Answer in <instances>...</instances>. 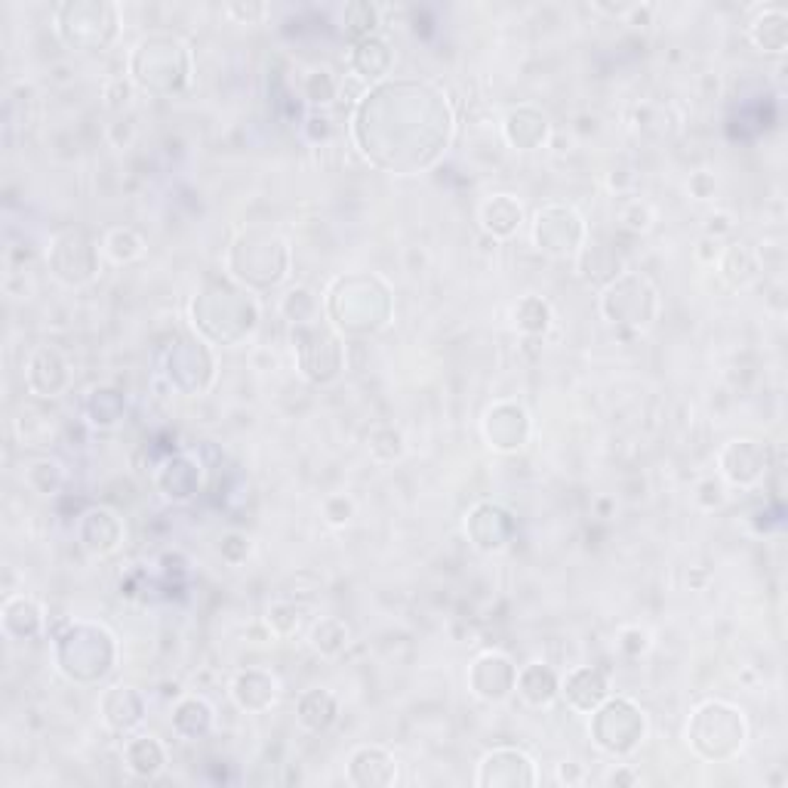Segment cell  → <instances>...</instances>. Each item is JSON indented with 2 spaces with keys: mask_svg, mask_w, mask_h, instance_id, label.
Listing matches in <instances>:
<instances>
[{
  "mask_svg": "<svg viewBox=\"0 0 788 788\" xmlns=\"http://www.w3.org/2000/svg\"><path fill=\"white\" fill-rule=\"evenodd\" d=\"M358 106L377 111L389 121H397V130L379 136L373 143L360 145V155L367 161L389 170V173H422L441 161L447 151L453 130L444 126H413V124H453V108L447 93L431 84H413V81H394L379 84L360 99Z\"/></svg>",
  "mask_w": 788,
  "mask_h": 788,
  "instance_id": "1",
  "label": "cell"
},
{
  "mask_svg": "<svg viewBox=\"0 0 788 788\" xmlns=\"http://www.w3.org/2000/svg\"><path fill=\"white\" fill-rule=\"evenodd\" d=\"M130 72L143 90L158 96L176 93L192 77V50L176 35L143 37L130 56Z\"/></svg>",
  "mask_w": 788,
  "mask_h": 788,
  "instance_id": "2",
  "label": "cell"
},
{
  "mask_svg": "<svg viewBox=\"0 0 788 788\" xmlns=\"http://www.w3.org/2000/svg\"><path fill=\"white\" fill-rule=\"evenodd\" d=\"M232 274L247 284V287H274L287 278L290 250L287 241L274 232L262 229H247L234 241L232 256H229Z\"/></svg>",
  "mask_w": 788,
  "mask_h": 788,
  "instance_id": "3",
  "label": "cell"
},
{
  "mask_svg": "<svg viewBox=\"0 0 788 788\" xmlns=\"http://www.w3.org/2000/svg\"><path fill=\"white\" fill-rule=\"evenodd\" d=\"M56 660L65 678L72 681H96L102 678L114 663V638L102 626L93 623H74L69 635L59 638Z\"/></svg>",
  "mask_w": 788,
  "mask_h": 788,
  "instance_id": "4",
  "label": "cell"
},
{
  "mask_svg": "<svg viewBox=\"0 0 788 788\" xmlns=\"http://www.w3.org/2000/svg\"><path fill=\"white\" fill-rule=\"evenodd\" d=\"M377 284V278H364V290L355 293L352 278H340L336 287L330 293V318L345 333H373L389 323L392 315V293L382 287L379 293H370Z\"/></svg>",
  "mask_w": 788,
  "mask_h": 788,
  "instance_id": "5",
  "label": "cell"
},
{
  "mask_svg": "<svg viewBox=\"0 0 788 788\" xmlns=\"http://www.w3.org/2000/svg\"><path fill=\"white\" fill-rule=\"evenodd\" d=\"M192 318H195V327L200 333H207L216 323V318H229L232 345H237L256 330L259 303L253 299V293L232 287V284H207L192 299Z\"/></svg>",
  "mask_w": 788,
  "mask_h": 788,
  "instance_id": "6",
  "label": "cell"
},
{
  "mask_svg": "<svg viewBox=\"0 0 788 788\" xmlns=\"http://www.w3.org/2000/svg\"><path fill=\"white\" fill-rule=\"evenodd\" d=\"M687 736L693 742V749L699 754L705 752L709 739H715V752L712 758H730L736 749H742L746 742V721H742V712L734 709L730 702H721V699H712V702H702L693 717H690V727H687Z\"/></svg>",
  "mask_w": 788,
  "mask_h": 788,
  "instance_id": "7",
  "label": "cell"
},
{
  "mask_svg": "<svg viewBox=\"0 0 788 788\" xmlns=\"http://www.w3.org/2000/svg\"><path fill=\"white\" fill-rule=\"evenodd\" d=\"M591 734L594 742L610 754H628L638 749V742L647 734L644 712L631 702V699H604L594 709V721H591Z\"/></svg>",
  "mask_w": 788,
  "mask_h": 788,
  "instance_id": "8",
  "label": "cell"
},
{
  "mask_svg": "<svg viewBox=\"0 0 788 788\" xmlns=\"http://www.w3.org/2000/svg\"><path fill=\"white\" fill-rule=\"evenodd\" d=\"M601 311L610 323L647 327L660 311L653 284L641 274H619L601 296Z\"/></svg>",
  "mask_w": 788,
  "mask_h": 788,
  "instance_id": "9",
  "label": "cell"
},
{
  "mask_svg": "<svg viewBox=\"0 0 788 788\" xmlns=\"http://www.w3.org/2000/svg\"><path fill=\"white\" fill-rule=\"evenodd\" d=\"M533 241L549 256H574L586 241V222L567 204H549L533 219Z\"/></svg>",
  "mask_w": 788,
  "mask_h": 788,
  "instance_id": "10",
  "label": "cell"
},
{
  "mask_svg": "<svg viewBox=\"0 0 788 788\" xmlns=\"http://www.w3.org/2000/svg\"><path fill=\"white\" fill-rule=\"evenodd\" d=\"M114 19H118V10L108 7V3H96L93 19H84V3H62V7H56V28H59L62 40H65L69 47H77V50H99V47H106L108 40L118 35V32L96 28V22L106 25V22H114Z\"/></svg>",
  "mask_w": 788,
  "mask_h": 788,
  "instance_id": "11",
  "label": "cell"
},
{
  "mask_svg": "<svg viewBox=\"0 0 788 788\" xmlns=\"http://www.w3.org/2000/svg\"><path fill=\"white\" fill-rule=\"evenodd\" d=\"M293 340H299L296 352H299V364H303V373L311 382H333L340 377L342 370V345L336 336H330L327 330L321 333V348H315V340H311V323H299L293 330Z\"/></svg>",
  "mask_w": 788,
  "mask_h": 788,
  "instance_id": "12",
  "label": "cell"
},
{
  "mask_svg": "<svg viewBox=\"0 0 788 788\" xmlns=\"http://www.w3.org/2000/svg\"><path fill=\"white\" fill-rule=\"evenodd\" d=\"M50 262H53V274L69 284V287H81L96 278V247L90 244V237L84 232H77V241H74V253L69 250V241H65V232H59L53 237V247H50Z\"/></svg>",
  "mask_w": 788,
  "mask_h": 788,
  "instance_id": "13",
  "label": "cell"
},
{
  "mask_svg": "<svg viewBox=\"0 0 788 788\" xmlns=\"http://www.w3.org/2000/svg\"><path fill=\"white\" fill-rule=\"evenodd\" d=\"M537 779L533 758L520 749H493L484 754L481 771H478V786H537Z\"/></svg>",
  "mask_w": 788,
  "mask_h": 788,
  "instance_id": "14",
  "label": "cell"
},
{
  "mask_svg": "<svg viewBox=\"0 0 788 788\" xmlns=\"http://www.w3.org/2000/svg\"><path fill=\"white\" fill-rule=\"evenodd\" d=\"M484 438L502 453L520 450L530 438V416L518 404H496L484 416Z\"/></svg>",
  "mask_w": 788,
  "mask_h": 788,
  "instance_id": "15",
  "label": "cell"
},
{
  "mask_svg": "<svg viewBox=\"0 0 788 788\" xmlns=\"http://www.w3.org/2000/svg\"><path fill=\"white\" fill-rule=\"evenodd\" d=\"M515 684H518V668L502 653H484L471 665V690H475V697L487 699V702L505 699L515 690Z\"/></svg>",
  "mask_w": 788,
  "mask_h": 788,
  "instance_id": "16",
  "label": "cell"
},
{
  "mask_svg": "<svg viewBox=\"0 0 788 788\" xmlns=\"http://www.w3.org/2000/svg\"><path fill=\"white\" fill-rule=\"evenodd\" d=\"M721 471L739 487L754 484L767 471V450L758 441H730L721 450Z\"/></svg>",
  "mask_w": 788,
  "mask_h": 788,
  "instance_id": "17",
  "label": "cell"
},
{
  "mask_svg": "<svg viewBox=\"0 0 788 788\" xmlns=\"http://www.w3.org/2000/svg\"><path fill=\"white\" fill-rule=\"evenodd\" d=\"M397 779V764L379 746H360L348 758V783L355 786H392Z\"/></svg>",
  "mask_w": 788,
  "mask_h": 788,
  "instance_id": "18",
  "label": "cell"
},
{
  "mask_svg": "<svg viewBox=\"0 0 788 788\" xmlns=\"http://www.w3.org/2000/svg\"><path fill=\"white\" fill-rule=\"evenodd\" d=\"M561 693H564L567 702H570L574 709H579V712H594V709L610 697L607 675H604L601 668H591V665L574 668V672L561 681Z\"/></svg>",
  "mask_w": 788,
  "mask_h": 788,
  "instance_id": "19",
  "label": "cell"
},
{
  "mask_svg": "<svg viewBox=\"0 0 788 788\" xmlns=\"http://www.w3.org/2000/svg\"><path fill=\"white\" fill-rule=\"evenodd\" d=\"M232 697L244 712H266L269 705H274V699H278V681L271 678L269 672L247 668V672H241V675L234 678Z\"/></svg>",
  "mask_w": 788,
  "mask_h": 788,
  "instance_id": "20",
  "label": "cell"
},
{
  "mask_svg": "<svg viewBox=\"0 0 788 788\" xmlns=\"http://www.w3.org/2000/svg\"><path fill=\"white\" fill-rule=\"evenodd\" d=\"M81 542L93 555H108L121 542V520L108 508H90L81 520Z\"/></svg>",
  "mask_w": 788,
  "mask_h": 788,
  "instance_id": "21",
  "label": "cell"
},
{
  "mask_svg": "<svg viewBox=\"0 0 788 788\" xmlns=\"http://www.w3.org/2000/svg\"><path fill=\"white\" fill-rule=\"evenodd\" d=\"M505 139L508 145H515L520 151H530V148H539V145L545 143V136H549V121L533 111V108H518V111H512L508 118H505Z\"/></svg>",
  "mask_w": 788,
  "mask_h": 788,
  "instance_id": "22",
  "label": "cell"
},
{
  "mask_svg": "<svg viewBox=\"0 0 788 788\" xmlns=\"http://www.w3.org/2000/svg\"><path fill=\"white\" fill-rule=\"evenodd\" d=\"M158 484H161L163 496H170V500H192L200 490V466L192 456H176L161 468Z\"/></svg>",
  "mask_w": 788,
  "mask_h": 788,
  "instance_id": "23",
  "label": "cell"
},
{
  "mask_svg": "<svg viewBox=\"0 0 788 788\" xmlns=\"http://www.w3.org/2000/svg\"><path fill=\"white\" fill-rule=\"evenodd\" d=\"M524 222V210L512 195H490L481 204V225L493 237H512Z\"/></svg>",
  "mask_w": 788,
  "mask_h": 788,
  "instance_id": "24",
  "label": "cell"
},
{
  "mask_svg": "<svg viewBox=\"0 0 788 788\" xmlns=\"http://www.w3.org/2000/svg\"><path fill=\"white\" fill-rule=\"evenodd\" d=\"M124 761L130 771L143 779H155L167 767V749L158 736H136L124 749Z\"/></svg>",
  "mask_w": 788,
  "mask_h": 788,
  "instance_id": "25",
  "label": "cell"
},
{
  "mask_svg": "<svg viewBox=\"0 0 788 788\" xmlns=\"http://www.w3.org/2000/svg\"><path fill=\"white\" fill-rule=\"evenodd\" d=\"M515 690H520V697L527 699L530 705H549V702H555L557 693H561V678H557L549 665L530 663L518 672Z\"/></svg>",
  "mask_w": 788,
  "mask_h": 788,
  "instance_id": "26",
  "label": "cell"
},
{
  "mask_svg": "<svg viewBox=\"0 0 788 788\" xmlns=\"http://www.w3.org/2000/svg\"><path fill=\"white\" fill-rule=\"evenodd\" d=\"M40 628H44V613H40V607L32 598L19 594V598H10L3 604V631L10 638L28 641V638H35Z\"/></svg>",
  "mask_w": 788,
  "mask_h": 788,
  "instance_id": "27",
  "label": "cell"
},
{
  "mask_svg": "<svg viewBox=\"0 0 788 788\" xmlns=\"http://www.w3.org/2000/svg\"><path fill=\"white\" fill-rule=\"evenodd\" d=\"M752 40L764 53H783L788 40V16L779 7H764L752 22Z\"/></svg>",
  "mask_w": 788,
  "mask_h": 788,
  "instance_id": "28",
  "label": "cell"
},
{
  "mask_svg": "<svg viewBox=\"0 0 788 788\" xmlns=\"http://www.w3.org/2000/svg\"><path fill=\"white\" fill-rule=\"evenodd\" d=\"M44 377H50L53 397L59 392H65V385H69V364H65V358H62L59 352H53V348H40V352L32 355V360H28L25 379H28V389H32V392L44 382Z\"/></svg>",
  "mask_w": 788,
  "mask_h": 788,
  "instance_id": "29",
  "label": "cell"
},
{
  "mask_svg": "<svg viewBox=\"0 0 788 788\" xmlns=\"http://www.w3.org/2000/svg\"><path fill=\"white\" fill-rule=\"evenodd\" d=\"M111 693L118 697L121 705L114 709V705L102 702V712H106L108 727H111V730H118V734H126V730H133V727L143 721V712H145L143 699H139L136 690H130V687H111Z\"/></svg>",
  "mask_w": 788,
  "mask_h": 788,
  "instance_id": "30",
  "label": "cell"
},
{
  "mask_svg": "<svg viewBox=\"0 0 788 788\" xmlns=\"http://www.w3.org/2000/svg\"><path fill=\"white\" fill-rule=\"evenodd\" d=\"M721 259V274L734 284V287H746V284H752L754 278H758V256L749 244H734V247H727V250L717 256Z\"/></svg>",
  "mask_w": 788,
  "mask_h": 788,
  "instance_id": "31",
  "label": "cell"
},
{
  "mask_svg": "<svg viewBox=\"0 0 788 788\" xmlns=\"http://www.w3.org/2000/svg\"><path fill=\"white\" fill-rule=\"evenodd\" d=\"M352 65H355L364 77H382V74H389V69H392V50H389V44H385L382 37H367V40H360L358 47H355Z\"/></svg>",
  "mask_w": 788,
  "mask_h": 788,
  "instance_id": "32",
  "label": "cell"
},
{
  "mask_svg": "<svg viewBox=\"0 0 788 788\" xmlns=\"http://www.w3.org/2000/svg\"><path fill=\"white\" fill-rule=\"evenodd\" d=\"M173 727H176L182 736H188V739L204 736V730L213 727V709L197 697L182 699L180 705H176V715H173Z\"/></svg>",
  "mask_w": 788,
  "mask_h": 788,
  "instance_id": "33",
  "label": "cell"
},
{
  "mask_svg": "<svg viewBox=\"0 0 788 788\" xmlns=\"http://www.w3.org/2000/svg\"><path fill=\"white\" fill-rule=\"evenodd\" d=\"M299 721H303L308 730L321 734L327 730L333 721H336V699L330 697L327 690H311L299 699Z\"/></svg>",
  "mask_w": 788,
  "mask_h": 788,
  "instance_id": "34",
  "label": "cell"
},
{
  "mask_svg": "<svg viewBox=\"0 0 788 788\" xmlns=\"http://www.w3.org/2000/svg\"><path fill=\"white\" fill-rule=\"evenodd\" d=\"M106 253L118 262V266H126L133 259H139L145 253V241L133 229H111L106 234Z\"/></svg>",
  "mask_w": 788,
  "mask_h": 788,
  "instance_id": "35",
  "label": "cell"
},
{
  "mask_svg": "<svg viewBox=\"0 0 788 788\" xmlns=\"http://www.w3.org/2000/svg\"><path fill=\"white\" fill-rule=\"evenodd\" d=\"M345 644H348V626L340 623V619H333V616H327V619H321L318 626L311 628V647L318 653H323V656L340 653Z\"/></svg>",
  "mask_w": 788,
  "mask_h": 788,
  "instance_id": "36",
  "label": "cell"
},
{
  "mask_svg": "<svg viewBox=\"0 0 788 788\" xmlns=\"http://www.w3.org/2000/svg\"><path fill=\"white\" fill-rule=\"evenodd\" d=\"M552 321V311H549V305L537 299V296H527V299H520L515 305V323H518V330L524 333H545V327Z\"/></svg>",
  "mask_w": 788,
  "mask_h": 788,
  "instance_id": "37",
  "label": "cell"
},
{
  "mask_svg": "<svg viewBox=\"0 0 788 788\" xmlns=\"http://www.w3.org/2000/svg\"><path fill=\"white\" fill-rule=\"evenodd\" d=\"M281 311H284L296 327H299V323H311L315 321V315H318V299H315V293L308 287H296L284 296Z\"/></svg>",
  "mask_w": 788,
  "mask_h": 788,
  "instance_id": "38",
  "label": "cell"
},
{
  "mask_svg": "<svg viewBox=\"0 0 788 788\" xmlns=\"http://www.w3.org/2000/svg\"><path fill=\"white\" fill-rule=\"evenodd\" d=\"M379 25V10L377 7H370V3H352V7H345V28H348V35L358 37L360 40H367V37H373V28Z\"/></svg>",
  "mask_w": 788,
  "mask_h": 788,
  "instance_id": "39",
  "label": "cell"
},
{
  "mask_svg": "<svg viewBox=\"0 0 788 788\" xmlns=\"http://www.w3.org/2000/svg\"><path fill=\"white\" fill-rule=\"evenodd\" d=\"M303 616H305V607H296V604H290V601L274 604V607L269 610L271 635H281V638L296 635L299 626H303Z\"/></svg>",
  "mask_w": 788,
  "mask_h": 788,
  "instance_id": "40",
  "label": "cell"
},
{
  "mask_svg": "<svg viewBox=\"0 0 788 788\" xmlns=\"http://www.w3.org/2000/svg\"><path fill=\"white\" fill-rule=\"evenodd\" d=\"M336 93H340V81L327 72V69H321V72H311L308 77H305V99H308V102H315V106H327V102H333V99H336Z\"/></svg>",
  "mask_w": 788,
  "mask_h": 788,
  "instance_id": "41",
  "label": "cell"
},
{
  "mask_svg": "<svg viewBox=\"0 0 788 788\" xmlns=\"http://www.w3.org/2000/svg\"><path fill=\"white\" fill-rule=\"evenodd\" d=\"M118 397H121V394L108 392V389L93 394L90 407H87L93 426H114V422L124 416V404H114V407H111V401H118Z\"/></svg>",
  "mask_w": 788,
  "mask_h": 788,
  "instance_id": "42",
  "label": "cell"
},
{
  "mask_svg": "<svg viewBox=\"0 0 788 788\" xmlns=\"http://www.w3.org/2000/svg\"><path fill=\"white\" fill-rule=\"evenodd\" d=\"M653 207L647 200H628L626 207L619 210V222L626 225L628 232H647L653 225Z\"/></svg>",
  "mask_w": 788,
  "mask_h": 788,
  "instance_id": "43",
  "label": "cell"
},
{
  "mask_svg": "<svg viewBox=\"0 0 788 788\" xmlns=\"http://www.w3.org/2000/svg\"><path fill=\"white\" fill-rule=\"evenodd\" d=\"M352 515H355V505H352V500H345V496H336V502L330 496V500L323 502V518H327V524H333V527H345V524L352 520Z\"/></svg>",
  "mask_w": 788,
  "mask_h": 788,
  "instance_id": "44",
  "label": "cell"
},
{
  "mask_svg": "<svg viewBox=\"0 0 788 788\" xmlns=\"http://www.w3.org/2000/svg\"><path fill=\"white\" fill-rule=\"evenodd\" d=\"M225 13H229V16H241L250 22V19L262 16V13H266V7H229Z\"/></svg>",
  "mask_w": 788,
  "mask_h": 788,
  "instance_id": "45",
  "label": "cell"
},
{
  "mask_svg": "<svg viewBox=\"0 0 788 788\" xmlns=\"http://www.w3.org/2000/svg\"><path fill=\"white\" fill-rule=\"evenodd\" d=\"M557 779H561V783H579L582 776L574 771V764H561V771H557Z\"/></svg>",
  "mask_w": 788,
  "mask_h": 788,
  "instance_id": "46",
  "label": "cell"
},
{
  "mask_svg": "<svg viewBox=\"0 0 788 788\" xmlns=\"http://www.w3.org/2000/svg\"><path fill=\"white\" fill-rule=\"evenodd\" d=\"M610 783H638V776H635V773H628L626 767H619V771L610 773Z\"/></svg>",
  "mask_w": 788,
  "mask_h": 788,
  "instance_id": "47",
  "label": "cell"
}]
</instances>
